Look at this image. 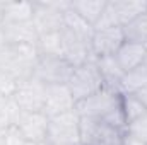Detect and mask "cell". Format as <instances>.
Returning a JSON list of instances; mask_svg holds the SVG:
<instances>
[{"label": "cell", "instance_id": "cell-28", "mask_svg": "<svg viewBox=\"0 0 147 145\" xmlns=\"http://www.w3.org/2000/svg\"><path fill=\"white\" fill-rule=\"evenodd\" d=\"M24 144H26V140L16 126L5 130V145H24Z\"/></svg>", "mask_w": 147, "mask_h": 145}, {"label": "cell", "instance_id": "cell-8", "mask_svg": "<svg viewBox=\"0 0 147 145\" xmlns=\"http://www.w3.org/2000/svg\"><path fill=\"white\" fill-rule=\"evenodd\" d=\"M45 92H46V85L41 84L36 77H29L17 82V89L12 97L21 108V111L34 113V111H43Z\"/></svg>", "mask_w": 147, "mask_h": 145}, {"label": "cell", "instance_id": "cell-1", "mask_svg": "<svg viewBox=\"0 0 147 145\" xmlns=\"http://www.w3.org/2000/svg\"><path fill=\"white\" fill-rule=\"evenodd\" d=\"M39 58L36 44H7L0 51V70L19 82L33 77Z\"/></svg>", "mask_w": 147, "mask_h": 145}, {"label": "cell", "instance_id": "cell-4", "mask_svg": "<svg viewBox=\"0 0 147 145\" xmlns=\"http://www.w3.org/2000/svg\"><path fill=\"white\" fill-rule=\"evenodd\" d=\"M79 121L80 116L75 109L50 118L46 145H80Z\"/></svg>", "mask_w": 147, "mask_h": 145}, {"label": "cell", "instance_id": "cell-35", "mask_svg": "<svg viewBox=\"0 0 147 145\" xmlns=\"http://www.w3.org/2000/svg\"><path fill=\"white\" fill-rule=\"evenodd\" d=\"M142 65H144V67L147 68V55H146V60H144V63H142Z\"/></svg>", "mask_w": 147, "mask_h": 145}, {"label": "cell", "instance_id": "cell-22", "mask_svg": "<svg viewBox=\"0 0 147 145\" xmlns=\"http://www.w3.org/2000/svg\"><path fill=\"white\" fill-rule=\"evenodd\" d=\"M121 29H123V34H125V41L144 44L147 41V12L135 17L132 22L125 24Z\"/></svg>", "mask_w": 147, "mask_h": 145}, {"label": "cell", "instance_id": "cell-23", "mask_svg": "<svg viewBox=\"0 0 147 145\" xmlns=\"http://www.w3.org/2000/svg\"><path fill=\"white\" fill-rule=\"evenodd\" d=\"M21 108L14 101V97H3L0 96V128L7 130L17 125V119L21 116Z\"/></svg>", "mask_w": 147, "mask_h": 145}, {"label": "cell", "instance_id": "cell-5", "mask_svg": "<svg viewBox=\"0 0 147 145\" xmlns=\"http://www.w3.org/2000/svg\"><path fill=\"white\" fill-rule=\"evenodd\" d=\"M79 133H80V145H121V137L125 132L98 118H80Z\"/></svg>", "mask_w": 147, "mask_h": 145}, {"label": "cell", "instance_id": "cell-7", "mask_svg": "<svg viewBox=\"0 0 147 145\" xmlns=\"http://www.w3.org/2000/svg\"><path fill=\"white\" fill-rule=\"evenodd\" d=\"M74 73V67L65 58L41 56L33 77L45 85H67Z\"/></svg>", "mask_w": 147, "mask_h": 145}, {"label": "cell", "instance_id": "cell-27", "mask_svg": "<svg viewBox=\"0 0 147 145\" xmlns=\"http://www.w3.org/2000/svg\"><path fill=\"white\" fill-rule=\"evenodd\" d=\"M16 89H17V80L12 75H9L7 72L0 70V96L12 97Z\"/></svg>", "mask_w": 147, "mask_h": 145}, {"label": "cell", "instance_id": "cell-20", "mask_svg": "<svg viewBox=\"0 0 147 145\" xmlns=\"http://www.w3.org/2000/svg\"><path fill=\"white\" fill-rule=\"evenodd\" d=\"M63 28L77 36L87 38V39H92V34H94V28L86 19H82L72 7H69L63 12Z\"/></svg>", "mask_w": 147, "mask_h": 145}, {"label": "cell", "instance_id": "cell-31", "mask_svg": "<svg viewBox=\"0 0 147 145\" xmlns=\"http://www.w3.org/2000/svg\"><path fill=\"white\" fill-rule=\"evenodd\" d=\"M7 46V41H5V34H3V29H2V26H0V51L3 50Z\"/></svg>", "mask_w": 147, "mask_h": 145}, {"label": "cell", "instance_id": "cell-10", "mask_svg": "<svg viewBox=\"0 0 147 145\" xmlns=\"http://www.w3.org/2000/svg\"><path fill=\"white\" fill-rule=\"evenodd\" d=\"M48 123L50 118L43 111L34 113H21L16 128L21 132L26 142L34 144H46V133H48Z\"/></svg>", "mask_w": 147, "mask_h": 145}, {"label": "cell", "instance_id": "cell-2", "mask_svg": "<svg viewBox=\"0 0 147 145\" xmlns=\"http://www.w3.org/2000/svg\"><path fill=\"white\" fill-rule=\"evenodd\" d=\"M120 106H121V94L115 89L103 87L96 94H92V96H89L82 101H77L75 103V111L80 118L105 119Z\"/></svg>", "mask_w": 147, "mask_h": 145}, {"label": "cell", "instance_id": "cell-11", "mask_svg": "<svg viewBox=\"0 0 147 145\" xmlns=\"http://www.w3.org/2000/svg\"><path fill=\"white\" fill-rule=\"evenodd\" d=\"M72 109H75V99L67 85H46L43 113L48 118L69 113Z\"/></svg>", "mask_w": 147, "mask_h": 145}, {"label": "cell", "instance_id": "cell-21", "mask_svg": "<svg viewBox=\"0 0 147 145\" xmlns=\"http://www.w3.org/2000/svg\"><path fill=\"white\" fill-rule=\"evenodd\" d=\"M144 85H147V68L144 65L125 72L121 82H120V92L121 94H135Z\"/></svg>", "mask_w": 147, "mask_h": 145}, {"label": "cell", "instance_id": "cell-37", "mask_svg": "<svg viewBox=\"0 0 147 145\" xmlns=\"http://www.w3.org/2000/svg\"><path fill=\"white\" fill-rule=\"evenodd\" d=\"M105 145H115V144H105Z\"/></svg>", "mask_w": 147, "mask_h": 145}, {"label": "cell", "instance_id": "cell-15", "mask_svg": "<svg viewBox=\"0 0 147 145\" xmlns=\"http://www.w3.org/2000/svg\"><path fill=\"white\" fill-rule=\"evenodd\" d=\"M96 65L99 68V73L103 77V82H105V87L108 89H115L120 92V82L123 79V68L120 67L118 60L115 55L111 56H101V58H96ZM121 94V92H120Z\"/></svg>", "mask_w": 147, "mask_h": 145}, {"label": "cell", "instance_id": "cell-6", "mask_svg": "<svg viewBox=\"0 0 147 145\" xmlns=\"http://www.w3.org/2000/svg\"><path fill=\"white\" fill-rule=\"evenodd\" d=\"M70 7V2H34L33 24L38 34L58 33L63 28V12Z\"/></svg>", "mask_w": 147, "mask_h": 145}, {"label": "cell", "instance_id": "cell-36", "mask_svg": "<svg viewBox=\"0 0 147 145\" xmlns=\"http://www.w3.org/2000/svg\"><path fill=\"white\" fill-rule=\"evenodd\" d=\"M144 46H146V50H147V41H146V43H144Z\"/></svg>", "mask_w": 147, "mask_h": 145}, {"label": "cell", "instance_id": "cell-17", "mask_svg": "<svg viewBox=\"0 0 147 145\" xmlns=\"http://www.w3.org/2000/svg\"><path fill=\"white\" fill-rule=\"evenodd\" d=\"M3 22H24L33 21L34 2H3Z\"/></svg>", "mask_w": 147, "mask_h": 145}, {"label": "cell", "instance_id": "cell-25", "mask_svg": "<svg viewBox=\"0 0 147 145\" xmlns=\"http://www.w3.org/2000/svg\"><path fill=\"white\" fill-rule=\"evenodd\" d=\"M110 28H121L120 26V21H118V15H116V10L113 7V2L108 0L101 17L98 19V22L94 24V31H101V29H110Z\"/></svg>", "mask_w": 147, "mask_h": 145}, {"label": "cell", "instance_id": "cell-33", "mask_svg": "<svg viewBox=\"0 0 147 145\" xmlns=\"http://www.w3.org/2000/svg\"><path fill=\"white\" fill-rule=\"evenodd\" d=\"M2 5H3V2H0V26L3 24V10H2Z\"/></svg>", "mask_w": 147, "mask_h": 145}, {"label": "cell", "instance_id": "cell-26", "mask_svg": "<svg viewBox=\"0 0 147 145\" xmlns=\"http://www.w3.org/2000/svg\"><path fill=\"white\" fill-rule=\"evenodd\" d=\"M125 132L130 133V135H134V137H137V138H140L142 142L147 144V113L142 118H139L137 121L130 123Z\"/></svg>", "mask_w": 147, "mask_h": 145}, {"label": "cell", "instance_id": "cell-12", "mask_svg": "<svg viewBox=\"0 0 147 145\" xmlns=\"http://www.w3.org/2000/svg\"><path fill=\"white\" fill-rule=\"evenodd\" d=\"M125 43V34L121 28H110V29H101L94 31L91 39V48L96 58L101 56H111L116 55L120 46Z\"/></svg>", "mask_w": 147, "mask_h": 145}, {"label": "cell", "instance_id": "cell-13", "mask_svg": "<svg viewBox=\"0 0 147 145\" xmlns=\"http://www.w3.org/2000/svg\"><path fill=\"white\" fill-rule=\"evenodd\" d=\"M7 44H36L38 34L33 21L24 22H3L2 24Z\"/></svg>", "mask_w": 147, "mask_h": 145}, {"label": "cell", "instance_id": "cell-32", "mask_svg": "<svg viewBox=\"0 0 147 145\" xmlns=\"http://www.w3.org/2000/svg\"><path fill=\"white\" fill-rule=\"evenodd\" d=\"M0 145H5V130L0 128Z\"/></svg>", "mask_w": 147, "mask_h": 145}, {"label": "cell", "instance_id": "cell-3", "mask_svg": "<svg viewBox=\"0 0 147 145\" xmlns=\"http://www.w3.org/2000/svg\"><path fill=\"white\" fill-rule=\"evenodd\" d=\"M67 87H69L72 97L75 99V103L101 91L105 87V82H103V77L96 65V60H91L80 67H75Z\"/></svg>", "mask_w": 147, "mask_h": 145}, {"label": "cell", "instance_id": "cell-9", "mask_svg": "<svg viewBox=\"0 0 147 145\" xmlns=\"http://www.w3.org/2000/svg\"><path fill=\"white\" fill-rule=\"evenodd\" d=\"M62 41H63V58L74 68L84 65L86 62L96 60L92 48H91V39L77 36L69 29L62 28Z\"/></svg>", "mask_w": 147, "mask_h": 145}, {"label": "cell", "instance_id": "cell-29", "mask_svg": "<svg viewBox=\"0 0 147 145\" xmlns=\"http://www.w3.org/2000/svg\"><path fill=\"white\" fill-rule=\"evenodd\" d=\"M121 145H147L146 142H142L140 138H137V137H134V135H130V133H123V137H121Z\"/></svg>", "mask_w": 147, "mask_h": 145}, {"label": "cell", "instance_id": "cell-14", "mask_svg": "<svg viewBox=\"0 0 147 145\" xmlns=\"http://www.w3.org/2000/svg\"><path fill=\"white\" fill-rule=\"evenodd\" d=\"M147 50L144 44H139V43H130V41H125L120 50L116 51V60L120 63V67L123 68V72H130L137 67H140L146 60Z\"/></svg>", "mask_w": 147, "mask_h": 145}, {"label": "cell", "instance_id": "cell-30", "mask_svg": "<svg viewBox=\"0 0 147 145\" xmlns=\"http://www.w3.org/2000/svg\"><path fill=\"white\" fill-rule=\"evenodd\" d=\"M134 96H135V97H137V99H139V101H140V103L147 108V85H144L140 91H137Z\"/></svg>", "mask_w": 147, "mask_h": 145}, {"label": "cell", "instance_id": "cell-19", "mask_svg": "<svg viewBox=\"0 0 147 145\" xmlns=\"http://www.w3.org/2000/svg\"><path fill=\"white\" fill-rule=\"evenodd\" d=\"M36 48L39 56H51V58H63V41L62 31L41 34L36 41Z\"/></svg>", "mask_w": 147, "mask_h": 145}, {"label": "cell", "instance_id": "cell-24", "mask_svg": "<svg viewBox=\"0 0 147 145\" xmlns=\"http://www.w3.org/2000/svg\"><path fill=\"white\" fill-rule=\"evenodd\" d=\"M121 111L127 119V126L147 113V108L134 96V94H121Z\"/></svg>", "mask_w": 147, "mask_h": 145}, {"label": "cell", "instance_id": "cell-34", "mask_svg": "<svg viewBox=\"0 0 147 145\" xmlns=\"http://www.w3.org/2000/svg\"><path fill=\"white\" fill-rule=\"evenodd\" d=\"M24 145H46V144H34V142H26Z\"/></svg>", "mask_w": 147, "mask_h": 145}, {"label": "cell", "instance_id": "cell-16", "mask_svg": "<svg viewBox=\"0 0 147 145\" xmlns=\"http://www.w3.org/2000/svg\"><path fill=\"white\" fill-rule=\"evenodd\" d=\"M113 7L116 10L120 26L123 28L125 24L132 22L135 17H139L140 14L147 12V2H140V0H111Z\"/></svg>", "mask_w": 147, "mask_h": 145}, {"label": "cell", "instance_id": "cell-18", "mask_svg": "<svg viewBox=\"0 0 147 145\" xmlns=\"http://www.w3.org/2000/svg\"><path fill=\"white\" fill-rule=\"evenodd\" d=\"M106 3H108V0H75V2H70V7L94 28V24L101 17Z\"/></svg>", "mask_w": 147, "mask_h": 145}]
</instances>
